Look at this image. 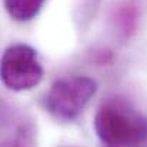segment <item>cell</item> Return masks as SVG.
<instances>
[{
  "label": "cell",
  "instance_id": "7a4b0ae2",
  "mask_svg": "<svg viewBox=\"0 0 147 147\" xmlns=\"http://www.w3.org/2000/svg\"><path fill=\"white\" fill-rule=\"evenodd\" d=\"M97 92V83L87 76H66L57 79L45 96V107L61 121L79 117Z\"/></svg>",
  "mask_w": 147,
  "mask_h": 147
},
{
  "label": "cell",
  "instance_id": "8992f818",
  "mask_svg": "<svg viewBox=\"0 0 147 147\" xmlns=\"http://www.w3.org/2000/svg\"><path fill=\"white\" fill-rule=\"evenodd\" d=\"M113 23L117 27V32L123 37H129L134 33L137 24V10L130 3L119 4L113 11Z\"/></svg>",
  "mask_w": 147,
  "mask_h": 147
},
{
  "label": "cell",
  "instance_id": "3957f363",
  "mask_svg": "<svg viewBox=\"0 0 147 147\" xmlns=\"http://www.w3.org/2000/svg\"><path fill=\"white\" fill-rule=\"evenodd\" d=\"M1 82L13 92H24L36 87L43 79V67L37 51L29 45L9 46L1 56Z\"/></svg>",
  "mask_w": 147,
  "mask_h": 147
},
{
  "label": "cell",
  "instance_id": "5b68a950",
  "mask_svg": "<svg viewBox=\"0 0 147 147\" xmlns=\"http://www.w3.org/2000/svg\"><path fill=\"white\" fill-rule=\"evenodd\" d=\"M46 0H4V7L9 16L16 22H29L34 19Z\"/></svg>",
  "mask_w": 147,
  "mask_h": 147
},
{
  "label": "cell",
  "instance_id": "277c9868",
  "mask_svg": "<svg viewBox=\"0 0 147 147\" xmlns=\"http://www.w3.org/2000/svg\"><path fill=\"white\" fill-rule=\"evenodd\" d=\"M36 136L34 123L27 114L3 109L0 147H36Z\"/></svg>",
  "mask_w": 147,
  "mask_h": 147
},
{
  "label": "cell",
  "instance_id": "6da1fadb",
  "mask_svg": "<svg viewBox=\"0 0 147 147\" xmlns=\"http://www.w3.org/2000/svg\"><path fill=\"white\" fill-rule=\"evenodd\" d=\"M94 131L104 147H147V116L121 97L101 103Z\"/></svg>",
  "mask_w": 147,
  "mask_h": 147
}]
</instances>
